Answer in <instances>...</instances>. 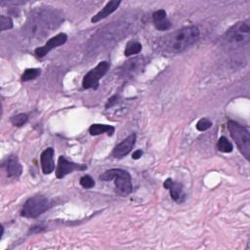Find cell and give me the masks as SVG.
<instances>
[{"mask_svg": "<svg viewBox=\"0 0 250 250\" xmlns=\"http://www.w3.org/2000/svg\"><path fill=\"white\" fill-rule=\"evenodd\" d=\"M63 21V16L57 10L38 8L32 11L24 25V32L28 37L42 39L56 29Z\"/></svg>", "mask_w": 250, "mask_h": 250, "instance_id": "1", "label": "cell"}, {"mask_svg": "<svg viewBox=\"0 0 250 250\" xmlns=\"http://www.w3.org/2000/svg\"><path fill=\"white\" fill-rule=\"evenodd\" d=\"M199 34L197 26H186L161 37L158 41V48L165 54L176 55L193 45L199 38Z\"/></svg>", "mask_w": 250, "mask_h": 250, "instance_id": "2", "label": "cell"}, {"mask_svg": "<svg viewBox=\"0 0 250 250\" xmlns=\"http://www.w3.org/2000/svg\"><path fill=\"white\" fill-rule=\"evenodd\" d=\"M101 181H114L117 193L121 195H128L132 191V181L130 174L123 169L113 168L106 170L100 175Z\"/></svg>", "mask_w": 250, "mask_h": 250, "instance_id": "3", "label": "cell"}, {"mask_svg": "<svg viewBox=\"0 0 250 250\" xmlns=\"http://www.w3.org/2000/svg\"><path fill=\"white\" fill-rule=\"evenodd\" d=\"M250 25L248 21H239L232 25L225 34V43L231 48H239L249 42Z\"/></svg>", "mask_w": 250, "mask_h": 250, "instance_id": "4", "label": "cell"}, {"mask_svg": "<svg viewBox=\"0 0 250 250\" xmlns=\"http://www.w3.org/2000/svg\"><path fill=\"white\" fill-rule=\"evenodd\" d=\"M228 129L238 149L248 160L250 157V135L248 130L233 120L228 122Z\"/></svg>", "mask_w": 250, "mask_h": 250, "instance_id": "5", "label": "cell"}, {"mask_svg": "<svg viewBox=\"0 0 250 250\" xmlns=\"http://www.w3.org/2000/svg\"><path fill=\"white\" fill-rule=\"evenodd\" d=\"M52 206L51 201L44 195H34L29 197L23 204L21 215L25 218H36Z\"/></svg>", "mask_w": 250, "mask_h": 250, "instance_id": "6", "label": "cell"}, {"mask_svg": "<svg viewBox=\"0 0 250 250\" xmlns=\"http://www.w3.org/2000/svg\"><path fill=\"white\" fill-rule=\"evenodd\" d=\"M109 68V63L105 61L100 62L96 67L92 68L89 72L85 74L82 80V87L84 89H97L99 87V82L102 77L107 72Z\"/></svg>", "mask_w": 250, "mask_h": 250, "instance_id": "7", "label": "cell"}, {"mask_svg": "<svg viewBox=\"0 0 250 250\" xmlns=\"http://www.w3.org/2000/svg\"><path fill=\"white\" fill-rule=\"evenodd\" d=\"M87 166L85 164H79L75 162L68 161L64 156L61 155L58 159V165L56 169V176L58 179H62L66 175L74 172V171H83L86 170Z\"/></svg>", "mask_w": 250, "mask_h": 250, "instance_id": "8", "label": "cell"}, {"mask_svg": "<svg viewBox=\"0 0 250 250\" xmlns=\"http://www.w3.org/2000/svg\"><path fill=\"white\" fill-rule=\"evenodd\" d=\"M67 40V35L65 33H59L56 36L52 37L49 39L43 46L37 47L34 51L36 57L38 58H43L45 57L51 50L64 44Z\"/></svg>", "mask_w": 250, "mask_h": 250, "instance_id": "9", "label": "cell"}, {"mask_svg": "<svg viewBox=\"0 0 250 250\" xmlns=\"http://www.w3.org/2000/svg\"><path fill=\"white\" fill-rule=\"evenodd\" d=\"M145 64L144 58L142 57H136L133 59L128 60L127 62H124V64L121 66L120 72L123 77L126 78H131L134 77L137 73H139Z\"/></svg>", "mask_w": 250, "mask_h": 250, "instance_id": "10", "label": "cell"}, {"mask_svg": "<svg viewBox=\"0 0 250 250\" xmlns=\"http://www.w3.org/2000/svg\"><path fill=\"white\" fill-rule=\"evenodd\" d=\"M163 187L166 189H169L171 198L175 202L182 203V202L185 201L186 193L184 191V188H183V185L181 183L175 182L171 178H168L167 180H165V182L163 184Z\"/></svg>", "mask_w": 250, "mask_h": 250, "instance_id": "11", "label": "cell"}, {"mask_svg": "<svg viewBox=\"0 0 250 250\" xmlns=\"http://www.w3.org/2000/svg\"><path fill=\"white\" fill-rule=\"evenodd\" d=\"M136 142V134L132 133L131 135H129L126 139H124L120 144H118L113 151H112V155L114 158H122L125 155H127L133 148L134 145Z\"/></svg>", "mask_w": 250, "mask_h": 250, "instance_id": "12", "label": "cell"}, {"mask_svg": "<svg viewBox=\"0 0 250 250\" xmlns=\"http://www.w3.org/2000/svg\"><path fill=\"white\" fill-rule=\"evenodd\" d=\"M54 148L48 147L46 148L40 155V163L42 172L45 175L51 174L55 169V162H54Z\"/></svg>", "mask_w": 250, "mask_h": 250, "instance_id": "13", "label": "cell"}, {"mask_svg": "<svg viewBox=\"0 0 250 250\" xmlns=\"http://www.w3.org/2000/svg\"><path fill=\"white\" fill-rule=\"evenodd\" d=\"M4 167L9 178H18L22 172V167L17 155H9L6 158Z\"/></svg>", "mask_w": 250, "mask_h": 250, "instance_id": "14", "label": "cell"}, {"mask_svg": "<svg viewBox=\"0 0 250 250\" xmlns=\"http://www.w3.org/2000/svg\"><path fill=\"white\" fill-rule=\"evenodd\" d=\"M152 21L157 30L165 31L171 27V23L167 19L166 12L163 9H159L152 14Z\"/></svg>", "mask_w": 250, "mask_h": 250, "instance_id": "15", "label": "cell"}, {"mask_svg": "<svg viewBox=\"0 0 250 250\" xmlns=\"http://www.w3.org/2000/svg\"><path fill=\"white\" fill-rule=\"evenodd\" d=\"M120 3L121 2L119 0H112V1L107 2L105 4V6L91 19V21L95 23V22H98V21L105 19L107 16L112 14L118 8Z\"/></svg>", "mask_w": 250, "mask_h": 250, "instance_id": "16", "label": "cell"}, {"mask_svg": "<svg viewBox=\"0 0 250 250\" xmlns=\"http://www.w3.org/2000/svg\"><path fill=\"white\" fill-rule=\"evenodd\" d=\"M113 132H114V127L110 125H105V124H93L89 128V133L92 136H98L104 133H107L109 136H111Z\"/></svg>", "mask_w": 250, "mask_h": 250, "instance_id": "17", "label": "cell"}, {"mask_svg": "<svg viewBox=\"0 0 250 250\" xmlns=\"http://www.w3.org/2000/svg\"><path fill=\"white\" fill-rule=\"evenodd\" d=\"M142 51V44L138 41H130L127 43L125 51H124V55L126 57L129 56H133L136 54H139Z\"/></svg>", "mask_w": 250, "mask_h": 250, "instance_id": "18", "label": "cell"}, {"mask_svg": "<svg viewBox=\"0 0 250 250\" xmlns=\"http://www.w3.org/2000/svg\"><path fill=\"white\" fill-rule=\"evenodd\" d=\"M217 148L222 151V152H226V153H229V152H231L232 149H233V146L232 144L224 136H222L218 143H217Z\"/></svg>", "mask_w": 250, "mask_h": 250, "instance_id": "19", "label": "cell"}, {"mask_svg": "<svg viewBox=\"0 0 250 250\" xmlns=\"http://www.w3.org/2000/svg\"><path fill=\"white\" fill-rule=\"evenodd\" d=\"M40 73H41V70L39 68H26L21 75V80L29 81V80L35 79L37 76L40 75Z\"/></svg>", "mask_w": 250, "mask_h": 250, "instance_id": "20", "label": "cell"}, {"mask_svg": "<svg viewBox=\"0 0 250 250\" xmlns=\"http://www.w3.org/2000/svg\"><path fill=\"white\" fill-rule=\"evenodd\" d=\"M28 119V116L27 114L25 113H20V114H17V115H14L11 117V122L14 126H17V127H21L22 125H24L26 123Z\"/></svg>", "mask_w": 250, "mask_h": 250, "instance_id": "21", "label": "cell"}, {"mask_svg": "<svg viewBox=\"0 0 250 250\" xmlns=\"http://www.w3.org/2000/svg\"><path fill=\"white\" fill-rule=\"evenodd\" d=\"M13 27V21L10 17L4 15L0 16V30L4 31L6 29H11Z\"/></svg>", "mask_w": 250, "mask_h": 250, "instance_id": "22", "label": "cell"}, {"mask_svg": "<svg viewBox=\"0 0 250 250\" xmlns=\"http://www.w3.org/2000/svg\"><path fill=\"white\" fill-rule=\"evenodd\" d=\"M212 126V122L211 120H209L208 118H201L197 121L195 127L198 131L200 132H203V131H206L208 130L210 127Z\"/></svg>", "mask_w": 250, "mask_h": 250, "instance_id": "23", "label": "cell"}, {"mask_svg": "<svg viewBox=\"0 0 250 250\" xmlns=\"http://www.w3.org/2000/svg\"><path fill=\"white\" fill-rule=\"evenodd\" d=\"M79 183H80V186L83 187L84 188H92L95 186L94 179L89 175H85L81 177Z\"/></svg>", "mask_w": 250, "mask_h": 250, "instance_id": "24", "label": "cell"}, {"mask_svg": "<svg viewBox=\"0 0 250 250\" xmlns=\"http://www.w3.org/2000/svg\"><path fill=\"white\" fill-rule=\"evenodd\" d=\"M118 100H119V97H118L117 95L112 96L111 98H109V99H108V101H107V103H106V104H105V107H106V108H108V107L113 106L114 104H117Z\"/></svg>", "mask_w": 250, "mask_h": 250, "instance_id": "25", "label": "cell"}, {"mask_svg": "<svg viewBox=\"0 0 250 250\" xmlns=\"http://www.w3.org/2000/svg\"><path fill=\"white\" fill-rule=\"evenodd\" d=\"M142 155H143V150L137 149V150H135V151L133 152L132 158H133V159H139V158H141Z\"/></svg>", "mask_w": 250, "mask_h": 250, "instance_id": "26", "label": "cell"}]
</instances>
